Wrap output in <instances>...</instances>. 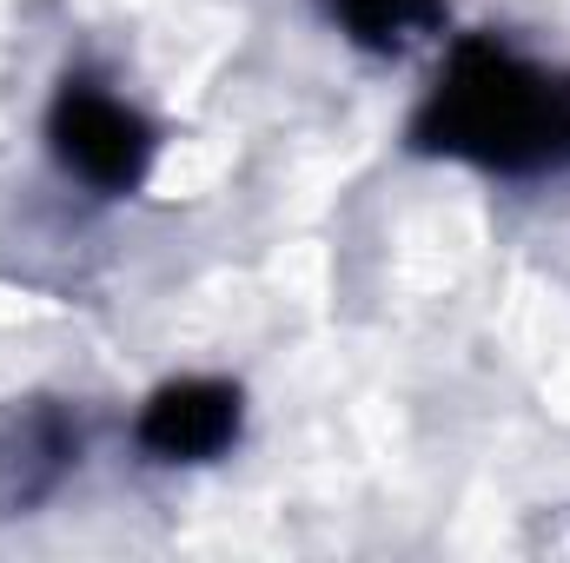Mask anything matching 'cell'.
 I'll return each mask as SVG.
<instances>
[{
  "label": "cell",
  "instance_id": "2",
  "mask_svg": "<svg viewBox=\"0 0 570 563\" xmlns=\"http://www.w3.org/2000/svg\"><path fill=\"white\" fill-rule=\"evenodd\" d=\"M47 152L67 179H80L100 199L140 192L153 172L159 134L127 93H114L100 73H67L47 107Z\"/></svg>",
  "mask_w": 570,
  "mask_h": 563
},
{
  "label": "cell",
  "instance_id": "1",
  "mask_svg": "<svg viewBox=\"0 0 570 563\" xmlns=\"http://www.w3.org/2000/svg\"><path fill=\"white\" fill-rule=\"evenodd\" d=\"M412 146L498 179L570 172V67H544L498 33H471L419 100Z\"/></svg>",
  "mask_w": 570,
  "mask_h": 563
},
{
  "label": "cell",
  "instance_id": "4",
  "mask_svg": "<svg viewBox=\"0 0 570 563\" xmlns=\"http://www.w3.org/2000/svg\"><path fill=\"white\" fill-rule=\"evenodd\" d=\"M318 13L365 53H412L451 13V0H318Z\"/></svg>",
  "mask_w": 570,
  "mask_h": 563
},
{
  "label": "cell",
  "instance_id": "3",
  "mask_svg": "<svg viewBox=\"0 0 570 563\" xmlns=\"http://www.w3.org/2000/svg\"><path fill=\"white\" fill-rule=\"evenodd\" d=\"M246 398L233 378H173L140 405V451L153 464H213L239 444Z\"/></svg>",
  "mask_w": 570,
  "mask_h": 563
},
{
  "label": "cell",
  "instance_id": "5",
  "mask_svg": "<svg viewBox=\"0 0 570 563\" xmlns=\"http://www.w3.org/2000/svg\"><path fill=\"white\" fill-rule=\"evenodd\" d=\"M80 457V431L60 412H27L13 424V437L0 444V497L7 504H33L67 464Z\"/></svg>",
  "mask_w": 570,
  "mask_h": 563
}]
</instances>
